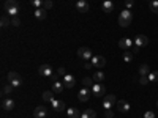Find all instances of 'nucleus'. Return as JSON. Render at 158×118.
I'll return each instance as SVG.
<instances>
[{
    "instance_id": "nucleus-1",
    "label": "nucleus",
    "mask_w": 158,
    "mask_h": 118,
    "mask_svg": "<svg viewBox=\"0 0 158 118\" xmlns=\"http://www.w3.org/2000/svg\"><path fill=\"white\" fill-rule=\"evenodd\" d=\"M131 22H133V13H131V10H123L118 14V25L120 27H128Z\"/></svg>"
},
{
    "instance_id": "nucleus-2",
    "label": "nucleus",
    "mask_w": 158,
    "mask_h": 118,
    "mask_svg": "<svg viewBox=\"0 0 158 118\" xmlns=\"http://www.w3.org/2000/svg\"><path fill=\"white\" fill-rule=\"evenodd\" d=\"M5 11L6 14H10L11 18H15L19 14V3L16 0H6L5 2Z\"/></svg>"
},
{
    "instance_id": "nucleus-3",
    "label": "nucleus",
    "mask_w": 158,
    "mask_h": 118,
    "mask_svg": "<svg viewBox=\"0 0 158 118\" xmlns=\"http://www.w3.org/2000/svg\"><path fill=\"white\" fill-rule=\"evenodd\" d=\"M90 90H92V95H94L95 98H104L106 96V88H104V85H101L100 82L94 84V87H92Z\"/></svg>"
},
{
    "instance_id": "nucleus-4",
    "label": "nucleus",
    "mask_w": 158,
    "mask_h": 118,
    "mask_svg": "<svg viewBox=\"0 0 158 118\" xmlns=\"http://www.w3.org/2000/svg\"><path fill=\"white\" fill-rule=\"evenodd\" d=\"M8 81H10V84L15 87V88H18V87H21L22 85V79H21V76L16 73V71H10L8 73Z\"/></svg>"
},
{
    "instance_id": "nucleus-5",
    "label": "nucleus",
    "mask_w": 158,
    "mask_h": 118,
    "mask_svg": "<svg viewBox=\"0 0 158 118\" xmlns=\"http://www.w3.org/2000/svg\"><path fill=\"white\" fill-rule=\"evenodd\" d=\"M77 55H79L81 60L89 61V60H92V50H90V47H79L77 49Z\"/></svg>"
},
{
    "instance_id": "nucleus-6",
    "label": "nucleus",
    "mask_w": 158,
    "mask_h": 118,
    "mask_svg": "<svg viewBox=\"0 0 158 118\" xmlns=\"http://www.w3.org/2000/svg\"><path fill=\"white\" fill-rule=\"evenodd\" d=\"M90 96H92V90H90V88H87V87H82L81 90H79V93H77V99L81 101V102L89 101V99H90Z\"/></svg>"
},
{
    "instance_id": "nucleus-7",
    "label": "nucleus",
    "mask_w": 158,
    "mask_h": 118,
    "mask_svg": "<svg viewBox=\"0 0 158 118\" xmlns=\"http://www.w3.org/2000/svg\"><path fill=\"white\" fill-rule=\"evenodd\" d=\"M38 73L41 74L43 77H48V79H51L52 76H54V71H52V66H51V65H48V63L41 65V66H40V69H38Z\"/></svg>"
},
{
    "instance_id": "nucleus-8",
    "label": "nucleus",
    "mask_w": 158,
    "mask_h": 118,
    "mask_svg": "<svg viewBox=\"0 0 158 118\" xmlns=\"http://www.w3.org/2000/svg\"><path fill=\"white\" fill-rule=\"evenodd\" d=\"M114 104H117V101H115V96H114V95H106V96L103 98V109H104V110L112 109Z\"/></svg>"
},
{
    "instance_id": "nucleus-9",
    "label": "nucleus",
    "mask_w": 158,
    "mask_h": 118,
    "mask_svg": "<svg viewBox=\"0 0 158 118\" xmlns=\"http://www.w3.org/2000/svg\"><path fill=\"white\" fill-rule=\"evenodd\" d=\"M49 104H51L52 110H56V112H67V107H65V102H63V101H60V99H52Z\"/></svg>"
},
{
    "instance_id": "nucleus-10",
    "label": "nucleus",
    "mask_w": 158,
    "mask_h": 118,
    "mask_svg": "<svg viewBox=\"0 0 158 118\" xmlns=\"http://www.w3.org/2000/svg\"><path fill=\"white\" fill-rule=\"evenodd\" d=\"M133 41H135V46L141 49V47H144V46L149 44V38H147L146 35H136V38L133 39Z\"/></svg>"
},
{
    "instance_id": "nucleus-11",
    "label": "nucleus",
    "mask_w": 158,
    "mask_h": 118,
    "mask_svg": "<svg viewBox=\"0 0 158 118\" xmlns=\"http://www.w3.org/2000/svg\"><path fill=\"white\" fill-rule=\"evenodd\" d=\"M135 46V41L133 39H130V38H122V39H118V47H122L123 50H128L130 47L133 49Z\"/></svg>"
},
{
    "instance_id": "nucleus-12",
    "label": "nucleus",
    "mask_w": 158,
    "mask_h": 118,
    "mask_svg": "<svg viewBox=\"0 0 158 118\" xmlns=\"http://www.w3.org/2000/svg\"><path fill=\"white\" fill-rule=\"evenodd\" d=\"M33 116H35V118H46V116H48V109H46L44 106H38V107H35V110H33Z\"/></svg>"
},
{
    "instance_id": "nucleus-13",
    "label": "nucleus",
    "mask_w": 158,
    "mask_h": 118,
    "mask_svg": "<svg viewBox=\"0 0 158 118\" xmlns=\"http://www.w3.org/2000/svg\"><path fill=\"white\" fill-rule=\"evenodd\" d=\"M2 109L6 110V112L13 110V109H15V101H13L11 98H3L2 99Z\"/></svg>"
},
{
    "instance_id": "nucleus-14",
    "label": "nucleus",
    "mask_w": 158,
    "mask_h": 118,
    "mask_svg": "<svg viewBox=\"0 0 158 118\" xmlns=\"http://www.w3.org/2000/svg\"><path fill=\"white\" fill-rule=\"evenodd\" d=\"M63 85H65V88H73L74 87V84H76V81H74V77L71 76V74H65L63 76Z\"/></svg>"
},
{
    "instance_id": "nucleus-15",
    "label": "nucleus",
    "mask_w": 158,
    "mask_h": 118,
    "mask_svg": "<svg viewBox=\"0 0 158 118\" xmlns=\"http://www.w3.org/2000/svg\"><path fill=\"white\" fill-rule=\"evenodd\" d=\"M117 110H120L122 113H127V112H130V104H128V101H125V99H120V101H117Z\"/></svg>"
},
{
    "instance_id": "nucleus-16",
    "label": "nucleus",
    "mask_w": 158,
    "mask_h": 118,
    "mask_svg": "<svg viewBox=\"0 0 158 118\" xmlns=\"http://www.w3.org/2000/svg\"><path fill=\"white\" fill-rule=\"evenodd\" d=\"M90 61L94 63V66H95V68H103L104 65H106V58H104V57H101V55L92 57V60H90Z\"/></svg>"
},
{
    "instance_id": "nucleus-17",
    "label": "nucleus",
    "mask_w": 158,
    "mask_h": 118,
    "mask_svg": "<svg viewBox=\"0 0 158 118\" xmlns=\"http://www.w3.org/2000/svg\"><path fill=\"white\" fill-rule=\"evenodd\" d=\"M76 10L79 13H87L89 11V3L85 2V0H77L76 2Z\"/></svg>"
},
{
    "instance_id": "nucleus-18",
    "label": "nucleus",
    "mask_w": 158,
    "mask_h": 118,
    "mask_svg": "<svg viewBox=\"0 0 158 118\" xmlns=\"http://www.w3.org/2000/svg\"><path fill=\"white\" fill-rule=\"evenodd\" d=\"M46 10L44 8H35V19L38 21H44L46 19Z\"/></svg>"
},
{
    "instance_id": "nucleus-19",
    "label": "nucleus",
    "mask_w": 158,
    "mask_h": 118,
    "mask_svg": "<svg viewBox=\"0 0 158 118\" xmlns=\"http://www.w3.org/2000/svg\"><path fill=\"white\" fill-rule=\"evenodd\" d=\"M63 90H65V85H63L62 81H56L52 84V91H54V93H62Z\"/></svg>"
},
{
    "instance_id": "nucleus-20",
    "label": "nucleus",
    "mask_w": 158,
    "mask_h": 118,
    "mask_svg": "<svg viewBox=\"0 0 158 118\" xmlns=\"http://www.w3.org/2000/svg\"><path fill=\"white\" fill-rule=\"evenodd\" d=\"M101 8H103L104 13H112V10H114V3L111 2V0H104L103 5H101Z\"/></svg>"
},
{
    "instance_id": "nucleus-21",
    "label": "nucleus",
    "mask_w": 158,
    "mask_h": 118,
    "mask_svg": "<svg viewBox=\"0 0 158 118\" xmlns=\"http://www.w3.org/2000/svg\"><path fill=\"white\" fill-rule=\"evenodd\" d=\"M67 115H68V118H81V112H79L76 107L67 109Z\"/></svg>"
},
{
    "instance_id": "nucleus-22",
    "label": "nucleus",
    "mask_w": 158,
    "mask_h": 118,
    "mask_svg": "<svg viewBox=\"0 0 158 118\" xmlns=\"http://www.w3.org/2000/svg\"><path fill=\"white\" fill-rule=\"evenodd\" d=\"M81 118H97V112L94 109H87L81 113Z\"/></svg>"
},
{
    "instance_id": "nucleus-23",
    "label": "nucleus",
    "mask_w": 158,
    "mask_h": 118,
    "mask_svg": "<svg viewBox=\"0 0 158 118\" xmlns=\"http://www.w3.org/2000/svg\"><path fill=\"white\" fill-rule=\"evenodd\" d=\"M41 98H43L44 102H51L52 99H56L54 98V91H44V93L41 95Z\"/></svg>"
},
{
    "instance_id": "nucleus-24",
    "label": "nucleus",
    "mask_w": 158,
    "mask_h": 118,
    "mask_svg": "<svg viewBox=\"0 0 158 118\" xmlns=\"http://www.w3.org/2000/svg\"><path fill=\"white\" fill-rule=\"evenodd\" d=\"M139 74L141 76H149L150 74V69H149V65L147 63H142L139 66Z\"/></svg>"
},
{
    "instance_id": "nucleus-25",
    "label": "nucleus",
    "mask_w": 158,
    "mask_h": 118,
    "mask_svg": "<svg viewBox=\"0 0 158 118\" xmlns=\"http://www.w3.org/2000/svg\"><path fill=\"white\" fill-rule=\"evenodd\" d=\"M94 82H95L94 79H92V77H87V76L82 79V85L87 87V88H92V87H94Z\"/></svg>"
},
{
    "instance_id": "nucleus-26",
    "label": "nucleus",
    "mask_w": 158,
    "mask_h": 118,
    "mask_svg": "<svg viewBox=\"0 0 158 118\" xmlns=\"http://www.w3.org/2000/svg\"><path fill=\"white\" fill-rule=\"evenodd\" d=\"M92 79H94L95 82H101L103 79H104V73H101V71H97V73H94V77H92Z\"/></svg>"
},
{
    "instance_id": "nucleus-27",
    "label": "nucleus",
    "mask_w": 158,
    "mask_h": 118,
    "mask_svg": "<svg viewBox=\"0 0 158 118\" xmlns=\"http://www.w3.org/2000/svg\"><path fill=\"white\" fill-rule=\"evenodd\" d=\"M131 60H133V52L123 50V61H125V63H130Z\"/></svg>"
},
{
    "instance_id": "nucleus-28",
    "label": "nucleus",
    "mask_w": 158,
    "mask_h": 118,
    "mask_svg": "<svg viewBox=\"0 0 158 118\" xmlns=\"http://www.w3.org/2000/svg\"><path fill=\"white\" fill-rule=\"evenodd\" d=\"M13 88H15V87H13L11 84H8V85H3V87H2V93H3V95H10L11 91H13Z\"/></svg>"
},
{
    "instance_id": "nucleus-29",
    "label": "nucleus",
    "mask_w": 158,
    "mask_h": 118,
    "mask_svg": "<svg viewBox=\"0 0 158 118\" xmlns=\"http://www.w3.org/2000/svg\"><path fill=\"white\" fill-rule=\"evenodd\" d=\"M149 81H150L152 84H156V82H158V71H153V73L149 74Z\"/></svg>"
},
{
    "instance_id": "nucleus-30",
    "label": "nucleus",
    "mask_w": 158,
    "mask_h": 118,
    "mask_svg": "<svg viewBox=\"0 0 158 118\" xmlns=\"http://www.w3.org/2000/svg\"><path fill=\"white\" fill-rule=\"evenodd\" d=\"M150 10H152V13L158 14V0H153V2H150Z\"/></svg>"
},
{
    "instance_id": "nucleus-31",
    "label": "nucleus",
    "mask_w": 158,
    "mask_h": 118,
    "mask_svg": "<svg viewBox=\"0 0 158 118\" xmlns=\"http://www.w3.org/2000/svg\"><path fill=\"white\" fill-rule=\"evenodd\" d=\"M10 24H11V21H10L6 16H3V18H2V22H0V25H2V29H6Z\"/></svg>"
},
{
    "instance_id": "nucleus-32",
    "label": "nucleus",
    "mask_w": 158,
    "mask_h": 118,
    "mask_svg": "<svg viewBox=\"0 0 158 118\" xmlns=\"http://www.w3.org/2000/svg\"><path fill=\"white\" fill-rule=\"evenodd\" d=\"M43 2H44V0H30V3L35 8H43Z\"/></svg>"
},
{
    "instance_id": "nucleus-33",
    "label": "nucleus",
    "mask_w": 158,
    "mask_h": 118,
    "mask_svg": "<svg viewBox=\"0 0 158 118\" xmlns=\"http://www.w3.org/2000/svg\"><path fill=\"white\" fill-rule=\"evenodd\" d=\"M149 82H150V81H149V76H141V77H139V84H141V85H147Z\"/></svg>"
},
{
    "instance_id": "nucleus-34",
    "label": "nucleus",
    "mask_w": 158,
    "mask_h": 118,
    "mask_svg": "<svg viewBox=\"0 0 158 118\" xmlns=\"http://www.w3.org/2000/svg\"><path fill=\"white\" fill-rule=\"evenodd\" d=\"M11 25H15V27H19L21 25V19H19V16H15L11 19Z\"/></svg>"
},
{
    "instance_id": "nucleus-35",
    "label": "nucleus",
    "mask_w": 158,
    "mask_h": 118,
    "mask_svg": "<svg viewBox=\"0 0 158 118\" xmlns=\"http://www.w3.org/2000/svg\"><path fill=\"white\" fill-rule=\"evenodd\" d=\"M43 8H44L46 11L52 8V2H51V0H44V2H43Z\"/></svg>"
},
{
    "instance_id": "nucleus-36",
    "label": "nucleus",
    "mask_w": 158,
    "mask_h": 118,
    "mask_svg": "<svg viewBox=\"0 0 158 118\" xmlns=\"http://www.w3.org/2000/svg\"><path fill=\"white\" fill-rule=\"evenodd\" d=\"M133 5H135V0H127V2H125L127 10H131V8H133Z\"/></svg>"
},
{
    "instance_id": "nucleus-37",
    "label": "nucleus",
    "mask_w": 158,
    "mask_h": 118,
    "mask_svg": "<svg viewBox=\"0 0 158 118\" xmlns=\"http://www.w3.org/2000/svg\"><path fill=\"white\" fill-rule=\"evenodd\" d=\"M84 68L85 69H92V68H94V63H92L90 60L89 61H84Z\"/></svg>"
},
{
    "instance_id": "nucleus-38",
    "label": "nucleus",
    "mask_w": 158,
    "mask_h": 118,
    "mask_svg": "<svg viewBox=\"0 0 158 118\" xmlns=\"http://www.w3.org/2000/svg\"><path fill=\"white\" fill-rule=\"evenodd\" d=\"M104 116H106V118H112V116H114V112H112L111 109H108V110H104Z\"/></svg>"
},
{
    "instance_id": "nucleus-39",
    "label": "nucleus",
    "mask_w": 158,
    "mask_h": 118,
    "mask_svg": "<svg viewBox=\"0 0 158 118\" xmlns=\"http://www.w3.org/2000/svg\"><path fill=\"white\" fill-rule=\"evenodd\" d=\"M144 118H155V113L152 110H147L146 113H144Z\"/></svg>"
},
{
    "instance_id": "nucleus-40",
    "label": "nucleus",
    "mask_w": 158,
    "mask_h": 118,
    "mask_svg": "<svg viewBox=\"0 0 158 118\" xmlns=\"http://www.w3.org/2000/svg\"><path fill=\"white\" fill-rule=\"evenodd\" d=\"M56 73H57V74H59L60 77H63L65 74H67V71H65V68H59V69H57Z\"/></svg>"
},
{
    "instance_id": "nucleus-41",
    "label": "nucleus",
    "mask_w": 158,
    "mask_h": 118,
    "mask_svg": "<svg viewBox=\"0 0 158 118\" xmlns=\"http://www.w3.org/2000/svg\"><path fill=\"white\" fill-rule=\"evenodd\" d=\"M156 107H158V101H156Z\"/></svg>"
},
{
    "instance_id": "nucleus-42",
    "label": "nucleus",
    "mask_w": 158,
    "mask_h": 118,
    "mask_svg": "<svg viewBox=\"0 0 158 118\" xmlns=\"http://www.w3.org/2000/svg\"><path fill=\"white\" fill-rule=\"evenodd\" d=\"M149 2H153V0H149Z\"/></svg>"
},
{
    "instance_id": "nucleus-43",
    "label": "nucleus",
    "mask_w": 158,
    "mask_h": 118,
    "mask_svg": "<svg viewBox=\"0 0 158 118\" xmlns=\"http://www.w3.org/2000/svg\"><path fill=\"white\" fill-rule=\"evenodd\" d=\"M103 2H104V0H103Z\"/></svg>"
}]
</instances>
